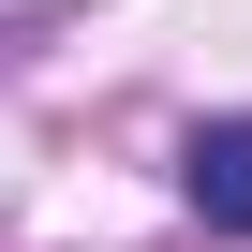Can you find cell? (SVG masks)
<instances>
[{
	"label": "cell",
	"instance_id": "6da1fadb",
	"mask_svg": "<svg viewBox=\"0 0 252 252\" xmlns=\"http://www.w3.org/2000/svg\"><path fill=\"white\" fill-rule=\"evenodd\" d=\"M178 193H193V222H208V237H252V119H193Z\"/></svg>",
	"mask_w": 252,
	"mask_h": 252
}]
</instances>
